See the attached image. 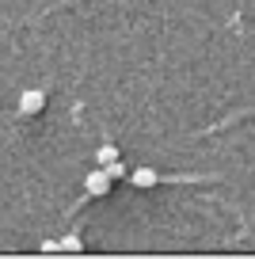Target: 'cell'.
Instances as JSON below:
<instances>
[{
	"instance_id": "1",
	"label": "cell",
	"mask_w": 255,
	"mask_h": 259,
	"mask_svg": "<svg viewBox=\"0 0 255 259\" xmlns=\"http://www.w3.org/2000/svg\"><path fill=\"white\" fill-rule=\"evenodd\" d=\"M42 107H46V92L42 88H27L23 96H19V114H23V118L42 114Z\"/></svg>"
},
{
	"instance_id": "2",
	"label": "cell",
	"mask_w": 255,
	"mask_h": 259,
	"mask_svg": "<svg viewBox=\"0 0 255 259\" xmlns=\"http://www.w3.org/2000/svg\"><path fill=\"white\" fill-rule=\"evenodd\" d=\"M111 183H114L111 171H107V168H96V171L88 176V183H84V191H88L92 198H103V194L111 191Z\"/></svg>"
},
{
	"instance_id": "3",
	"label": "cell",
	"mask_w": 255,
	"mask_h": 259,
	"mask_svg": "<svg viewBox=\"0 0 255 259\" xmlns=\"http://www.w3.org/2000/svg\"><path fill=\"white\" fill-rule=\"evenodd\" d=\"M130 183L141 187V191H149V187L160 183V171L156 168H134V171H130Z\"/></svg>"
},
{
	"instance_id": "4",
	"label": "cell",
	"mask_w": 255,
	"mask_h": 259,
	"mask_svg": "<svg viewBox=\"0 0 255 259\" xmlns=\"http://www.w3.org/2000/svg\"><path fill=\"white\" fill-rule=\"evenodd\" d=\"M96 160L107 168L111 160H118V149H114V145H103V149H96Z\"/></svg>"
},
{
	"instance_id": "5",
	"label": "cell",
	"mask_w": 255,
	"mask_h": 259,
	"mask_svg": "<svg viewBox=\"0 0 255 259\" xmlns=\"http://www.w3.org/2000/svg\"><path fill=\"white\" fill-rule=\"evenodd\" d=\"M99 168H103V164H99ZM107 171H111V179H130V171H126V164H122V160H111V164H107Z\"/></svg>"
},
{
	"instance_id": "6",
	"label": "cell",
	"mask_w": 255,
	"mask_h": 259,
	"mask_svg": "<svg viewBox=\"0 0 255 259\" xmlns=\"http://www.w3.org/2000/svg\"><path fill=\"white\" fill-rule=\"evenodd\" d=\"M84 244H80V236H61V251H80Z\"/></svg>"
}]
</instances>
